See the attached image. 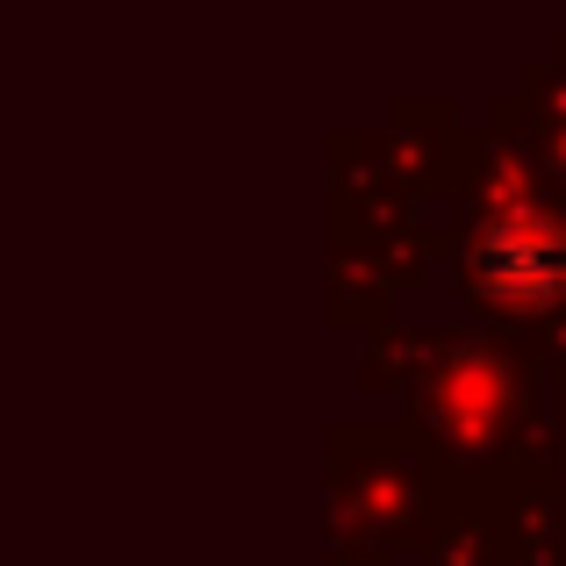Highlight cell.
Instances as JSON below:
<instances>
[{
  "label": "cell",
  "mask_w": 566,
  "mask_h": 566,
  "mask_svg": "<svg viewBox=\"0 0 566 566\" xmlns=\"http://www.w3.org/2000/svg\"><path fill=\"white\" fill-rule=\"evenodd\" d=\"M481 265H488V280H495L502 294H516V280H524V294H545L553 287L559 251L545 244V237H531V230H495L488 251H481Z\"/></svg>",
  "instance_id": "cell-1"
}]
</instances>
